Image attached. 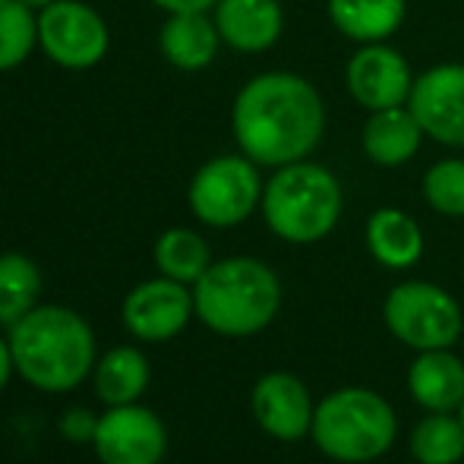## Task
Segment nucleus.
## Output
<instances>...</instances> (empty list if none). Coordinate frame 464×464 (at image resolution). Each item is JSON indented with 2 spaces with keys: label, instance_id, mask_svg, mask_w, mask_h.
Instances as JSON below:
<instances>
[{
  "label": "nucleus",
  "instance_id": "f257e3e1",
  "mask_svg": "<svg viewBox=\"0 0 464 464\" xmlns=\"http://www.w3.org/2000/svg\"><path fill=\"white\" fill-rule=\"evenodd\" d=\"M237 149L259 168H285L316 152L325 133V104L306 76L269 70L240 86L231 108Z\"/></svg>",
  "mask_w": 464,
  "mask_h": 464
},
{
  "label": "nucleus",
  "instance_id": "f03ea898",
  "mask_svg": "<svg viewBox=\"0 0 464 464\" xmlns=\"http://www.w3.org/2000/svg\"><path fill=\"white\" fill-rule=\"evenodd\" d=\"M16 372L42 392H70L95 370V332L70 306L38 304L10 325Z\"/></svg>",
  "mask_w": 464,
  "mask_h": 464
},
{
  "label": "nucleus",
  "instance_id": "7ed1b4c3",
  "mask_svg": "<svg viewBox=\"0 0 464 464\" xmlns=\"http://www.w3.org/2000/svg\"><path fill=\"white\" fill-rule=\"evenodd\" d=\"M196 319L215 335L250 338L276 323L281 281L263 259L227 256L206 269L193 285Z\"/></svg>",
  "mask_w": 464,
  "mask_h": 464
},
{
  "label": "nucleus",
  "instance_id": "20e7f679",
  "mask_svg": "<svg viewBox=\"0 0 464 464\" xmlns=\"http://www.w3.org/2000/svg\"><path fill=\"white\" fill-rule=\"evenodd\" d=\"M263 218L269 231L285 244H319L342 221L344 193L338 178L325 165L304 159L276 168L263 187Z\"/></svg>",
  "mask_w": 464,
  "mask_h": 464
},
{
  "label": "nucleus",
  "instance_id": "39448f33",
  "mask_svg": "<svg viewBox=\"0 0 464 464\" xmlns=\"http://www.w3.org/2000/svg\"><path fill=\"white\" fill-rule=\"evenodd\" d=\"M310 436L325 459L338 464H367L382 459L395 446L398 417L379 392L344 385L316 404Z\"/></svg>",
  "mask_w": 464,
  "mask_h": 464
},
{
  "label": "nucleus",
  "instance_id": "423d86ee",
  "mask_svg": "<svg viewBox=\"0 0 464 464\" xmlns=\"http://www.w3.org/2000/svg\"><path fill=\"white\" fill-rule=\"evenodd\" d=\"M385 329L414 351L452 348L464 332L461 304L433 281H401L385 294Z\"/></svg>",
  "mask_w": 464,
  "mask_h": 464
},
{
  "label": "nucleus",
  "instance_id": "0eeeda50",
  "mask_svg": "<svg viewBox=\"0 0 464 464\" xmlns=\"http://www.w3.org/2000/svg\"><path fill=\"white\" fill-rule=\"evenodd\" d=\"M259 165L240 155H215L193 174L187 189L189 212L208 227H237L263 202Z\"/></svg>",
  "mask_w": 464,
  "mask_h": 464
},
{
  "label": "nucleus",
  "instance_id": "6e6552de",
  "mask_svg": "<svg viewBox=\"0 0 464 464\" xmlns=\"http://www.w3.org/2000/svg\"><path fill=\"white\" fill-rule=\"evenodd\" d=\"M38 48L63 70H92L111 48L104 16L82 0H54L38 10Z\"/></svg>",
  "mask_w": 464,
  "mask_h": 464
},
{
  "label": "nucleus",
  "instance_id": "1a4fd4ad",
  "mask_svg": "<svg viewBox=\"0 0 464 464\" xmlns=\"http://www.w3.org/2000/svg\"><path fill=\"white\" fill-rule=\"evenodd\" d=\"M92 449L102 464H161L168 427L146 404H117L98 417Z\"/></svg>",
  "mask_w": 464,
  "mask_h": 464
},
{
  "label": "nucleus",
  "instance_id": "9d476101",
  "mask_svg": "<svg viewBox=\"0 0 464 464\" xmlns=\"http://www.w3.org/2000/svg\"><path fill=\"white\" fill-rule=\"evenodd\" d=\"M193 316H196V300L189 285L168 276L149 278L142 285H136L123 297L121 306V319L127 325V332L136 342H146V344L178 338Z\"/></svg>",
  "mask_w": 464,
  "mask_h": 464
},
{
  "label": "nucleus",
  "instance_id": "9b49d317",
  "mask_svg": "<svg viewBox=\"0 0 464 464\" xmlns=\"http://www.w3.org/2000/svg\"><path fill=\"white\" fill-rule=\"evenodd\" d=\"M414 70H411L408 57L389 42H372L357 44L351 54L348 67H344V86L348 95L361 104L363 111H385L408 104L411 89H414Z\"/></svg>",
  "mask_w": 464,
  "mask_h": 464
},
{
  "label": "nucleus",
  "instance_id": "f8f14e48",
  "mask_svg": "<svg viewBox=\"0 0 464 464\" xmlns=\"http://www.w3.org/2000/svg\"><path fill=\"white\" fill-rule=\"evenodd\" d=\"M408 108L427 140L464 149V63H436L423 70L414 80Z\"/></svg>",
  "mask_w": 464,
  "mask_h": 464
},
{
  "label": "nucleus",
  "instance_id": "ddd939ff",
  "mask_svg": "<svg viewBox=\"0 0 464 464\" xmlns=\"http://www.w3.org/2000/svg\"><path fill=\"white\" fill-rule=\"evenodd\" d=\"M250 411L266 436L278 442H297L310 436L316 404H313L304 379L285 370H272L259 376L256 385H253Z\"/></svg>",
  "mask_w": 464,
  "mask_h": 464
},
{
  "label": "nucleus",
  "instance_id": "4468645a",
  "mask_svg": "<svg viewBox=\"0 0 464 464\" xmlns=\"http://www.w3.org/2000/svg\"><path fill=\"white\" fill-rule=\"evenodd\" d=\"M215 25L227 48L240 54H263L276 48L285 32V10L278 0H218Z\"/></svg>",
  "mask_w": 464,
  "mask_h": 464
},
{
  "label": "nucleus",
  "instance_id": "2eb2a0df",
  "mask_svg": "<svg viewBox=\"0 0 464 464\" xmlns=\"http://www.w3.org/2000/svg\"><path fill=\"white\" fill-rule=\"evenodd\" d=\"M221 32L215 25V16L202 10L193 13H168L165 25L159 32V51L171 67L196 73L206 70L208 63L218 57L221 48Z\"/></svg>",
  "mask_w": 464,
  "mask_h": 464
},
{
  "label": "nucleus",
  "instance_id": "dca6fc26",
  "mask_svg": "<svg viewBox=\"0 0 464 464\" xmlns=\"http://www.w3.org/2000/svg\"><path fill=\"white\" fill-rule=\"evenodd\" d=\"M408 389L423 411L455 414L464 401V361L452 348L417 351L408 370Z\"/></svg>",
  "mask_w": 464,
  "mask_h": 464
},
{
  "label": "nucleus",
  "instance_id": "f3484780",
  "mask_svg": "<svg viewBox=\"0 0 464 464\" xmlns=\"http://www.w3.org/2000/svg\"><path fill=\"white\" fill-rule=\"evenodd\" d=\"M423 130L408 104L385 111H370L361 130L363 155L379 168H401L420 152Z\"/></svg>",
  "mask_w": 464,
  "mask_h": 464
},
{
  "label": "nucleus",
  "instance_id": "a211bd4d",
  "mask_svg": "<svg viewBox=\"0 0 464 464\" xmlns=\"http://www.w3.org/2000/svg\"><path fill=\"white\" fill-rule=\"evenodd\" d=\"M367 250L382 269H411L423 256V231L404 208L382 206L367 218Z\"/></svg>",
  "mask_w": 464,
  "mask_h": 464
},
{
  "label": "nucleus",
  "instance_id": "6ab92c4d",
  "mask_svg": "<svg viewBox=\"0 0 464 464\" xmlns=\"http://www.w3.org/2000/svg\"><path fill=\"white\" fill-rule=\"evenodd\" d=\"M329 23L357 44L389 42L408 16V0H325Z\"/></svg>",
  "mask_w": 464,
  "mask_h": 464
},
{
  "label": "nucleus",
  "instance_id": "aec40b11",
  "mask_svg": "<svg viewBox=\"0 0 464 464\" xmlns=\"http://www.w3.org/2000/svg\"><path fill=\"white\" fill-rule=\"evenodd\" d=\"M149 379H152L149 357L140 348H133V344L104 351L92 370L95 392L108 408L140 401L142 392L149 389Z\"/></svg>",
  "mask_w": 464,
  "mask_h": 464
},
{
  "label": "nucleus",
  "instance_id": "412c9836",
  "mask_svg": "<svg viewBox=\"0 0 464 464\" xmlns=\"http://www.w3.org/2000/svg\"><path fill=\"white\" fill-rule=\"evenodd\" d=\"M155 266L161 276L184 281V285H196L206 269L212 266V250H208L206 237L189 227H168L159 240H155Z\"/></svg>",
  "mask_w": 464,
  "mask_h": 464
},
{
  "label": "nucleus",
  "instance_id": "4be33fe9",
  "mask_svg": "<svg viewBox=\"0 0 464 464\" xmlns=\"http://www.w3.org/2000/svg\"><path fill=\"white\" fill-rule=\"evenodd\" d=\"M42 297V269L23 253L0 256V325H16Z\"/></svg>",
  "mask_w": 464,
  "mask_h": 464
},
{
  "label": "nucleus",
  "instance_id": "5701e85b",
  "mask_svg": "<svg viewBox=\"0 0 464 464\" xmlns=\"http://www.w3.org/2000/svg\"><path fill=\"white\" fill-rule=\"evenodd\" d=\"M411 459L417 464H461L464 461V423L455 414L427 411L411 433Z\"/></svg>",
  "mask_w": 464,
  "mask_h": 464
},
{
  "label": "nucleus",
  "instance_id": "b1692460",
  "mask_svg": "<svg viewBox=\"0 0 464 464\" xmlns=\"http://www.w3.org/2000/svg\"><path fill=\"white\" fill-rule=\"evenodd\" d=\"M38 48V13L19 0H0V73L16 70Z\"/></svg>",
  "mask_w": 464,
  "mask_h": 464
},
{
  "label": "nucleus",
  "instance_id": "393cba45",
  "mask_svg": "<svg viewBox=\"0 0 464 464\" xmlns=\"http://www.w3.org/2000/svg\"><path fill=\"white\" fill-rule=\"evenodd\" d=\"M423 199L446 218H464V159H442L423 174Z\"/></svg>",
  "mask_w": 464,
  "mask_h": 464
},
{
  "label": "nucleus",
  "instance_id": "a878e982",
  "mask_svg": "<svg viewBox=\"0 0 464 464\" xmlns=\"http://www.w3.org/2000/svg\"><path fill=\"white\" fill-rule=\"evenodd\" d=\"M57 430H61L63 440L70 442H80V446H92L95 440V430H98V417L92 414V411L86 408H70L61 414V420H57Z\"/></svg>",
  "mask_w": 464,
  "mask_h": 464
},
{
  "label": "nucleus",
  "instance_id": "bb28decb",
  "mask_svg": "<svg viewBox=\"0 0 464 464\" xmlns=\"http://www.w3.org/2000/svg\"><path fill=\"white\" fill-rule=\"evenodd\" d=\"M149 4H155L165 13H193V10L208 13V10H215L218 0H149Z\"/></svg>",
  "mask_w": 464,
  "mask_h": 464
},
{
  "label": "nucleus",
  "instance_id": "cd10ccee",
  "mask_svg": "<svg viewBox=\"0 0 464 464\" xmlns=\"http://www.w3.org/2000/svg\"><path fill=\"white\" fill-rule=\"evenodd\" d=\"M13 370H16V363H13V351H10V338H0V392L6 389V382H10Z\"/></svg>",
  "mask_w": 464,
  "mask_h": 464
},
{
  "label": "nucleus",
  "instance_id": "c85d7f7f",
  "mask_svg": "<svg viewBox=\"0 0 464 464\" xmlns=\"http://www.w3.org/2000/svg\"><path fill=\"white\" fill-rule=\"evenodd\" d=\"M19 4H25V6H29V10H44V6H48V4H54V0H19Z\"/></svg>",
  "mask_w": 464,
  "mask_h": 464
},
{
  "label": "nucleus",
  "instance_id": "c756f323",
  "mask_svg": "<svg viewBox=\"0 0 464 464\" xmlns=\"http://www.w3.org/2000/svg\"><path fill=\"white\" fill-rule=\"evenodd\" d=\"M459 417H461V423H464V401H461V408H459Z\"/></svg>",
  "mask_w": 464,
  "mask_h": 464
},
{
  "label": "nucleus",
  "instance_id": "7c9ffc66",
  "mask_svg": "<svg viewBox=\"0 0 464 464\" xmlns=\"http://www.w3.org/2000/svg\"><path fill=\"white\" fill-rule=\"evenodd\" d=\"M461 464H464V461H461Z\"/></svg>",
  "mask_w": 464,
  "mask_h": 464
}]
</instances>
